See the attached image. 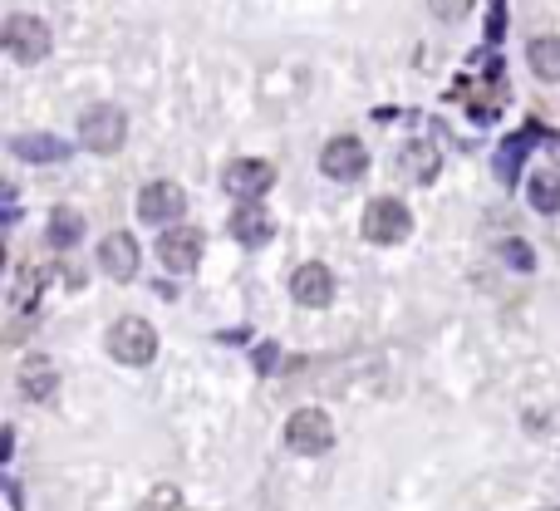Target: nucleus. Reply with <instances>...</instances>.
I'll use <instances>...</instances> for the list:
<instances>
[{
  "label": "nucleus",
  "instance_id": "obj_21",
  "mask_svg": "<svg viewBox=\"0 0 560 511\" xmlns=\"http://www.w3.org/2000/svg\"><path fill=\"white\" fill-rule=\"evenodd\" d=\"M502 256H506V266H516L521 276H526V271H536V256H531V246H526V241H516V236H511V241H502Z\"/></svg>",
  "mask_w": 560,
  "mask_h": 511
},
{
  "label": "nucleus",
  "instance_id": "obj_2",
  "mask_svg": "<svg viewBox=\"0 0 560 511\" xmlns=\"http://www.w3.org/2000/svg\"><path fill=\"white\" fill-rule=\"evenodd\" d=\"M285 448L300 457H320L335 448V423L325 408H295L285 418Z\"/></svg>",
  "mask_w": 560,
  "mask_h": 511
},
{
  "label": "nucleus",
  "instance_id": "obj_18",
  "mask_svg": "<svg viewBox=\"0 0 560 511\" xmlns=\"http://www.w3.org/2000/svg\"><path fill=\"white\" fill-rule=\"evenodd\" d=\"M403 163H408V172H413L418 182H433V177H438V148H428V143H408Z\"/></svg>",
  "mask_w": 560,
  "mask_h": 511
},
{
  "label": "nucleus",
  "instance_id": "obj_4",
  "mask_svg": "<svg viewBox=\"0 0 560 511\" xmlns=\"http://www.w3.org/2000/svg\"><path fill=\"white\" fill-rule=\"evenodd\" d=\"M123 138H128V118L123 109H113V104H89L84 114H79V143L89 148V153H118L123 148Z\"/></svg>",
  "mask_w": 560,
  "mask_h": 511
},
{
  "label": "nucleus",
  "instance_id": "obj_25",
  "mask_svg": "<svg viewBox=\"0 0 560 511\" xmlns=\"http://www.w3.org/2000/svg\"><path fill=\"white\" fill-rule=\"evenodd\" d=\"M541 511H560V507H541Z\"/></svg>",
  "mask_w": 560,
  "mask_h": 511
},
{
  "label": "nucleus",
  "instance_id": "obj_24",
  "mask_svg": "<svg viewBox=\"0 0 560 511\" xmlns=\"http://www.w3.org/2000/svg\"><path fill=\"white\" fill-rule=\"evenodd\" d=\"M271 364H276V354H271V344H261V354H256V369H261V374H266V369H271Z\"/></svg>",
  "mask_w": 560,
  "mask_h": 511
},
{
  "label": "nucleus",
  "instance_id": "obj_6",
  "mask_svg": "<svg viewBox=\"0 0 560 511\" xmlns=\"http://www.w3.org/2000/svg\"><path fill=\"white\" fill-rule=\"evenodd\" d=\"M182 212H187V192L177 182H168V177H158V182H148L138 192V217L148 227H177Z\"/></svg>",
  "mask_w": 560,
  "mask_h": 511
},
{
  "label": "nucleus",
  "instance_id": "obj_17",
  "mask_svg": "<svg viewBox=\"0 0 560 511\" xmlns=\"http://www.w3.org/2000/svg\"><path fill=\"white\" fill-rule=\"evenodd\" d=\"M531 207L536 212H560V177H551V172H536L531 177Z\"/></svg>",
  "mask_w": 560,
  "mask_h": 511
},
{
  "label": "nucleus",
  "instance_id": "obj_15",
  "mask_svg": "<svg viewBox=\"0 0 560 511\" xmlns=\"http://www.w3.org/2000/svg\"><path fill=\"white\" fill-rule=\"evenodd\" d=\"M10 153H15L20 163H59L69 148H64L59 138H50V133H20V138L10 143Z\"/></svg>",
  "mask_w": 560,
  "mask_h": 511
},
{
  "label": "nucleus",
  "instance_id": "obj_20",
  "mask_svg": "<svg viewBox=\"0 0 560 511\" xmlns=\"http://www.w3.org/2000/svg\"><path fill=\"white\" fill-rule=\"evenodd\" d=\"M138 511H187V502H182V492H177V487H153V492L143 497V507Z\"/></svg>",
  "mask_w": 560,
  "mask_h": 511
},
{
  "label": "nucleus",
  "instance_id": "obj_10",
  "mask_svg": "<svg viewBox=\"0 0 560 511\" xmlns=\"http://www.w3.org/2000/svg\"><path fill=\"white\" fill-rule=\"evenodd\" d=\"M290 295H295L305 310H325V305L335 300V276H330V266H320V261L300 266V271L290 276Z\"/></svg>",
  "mask_w": 560,
  "mask_h": 511
},
{
  "label": "nucleus",
  "instance_id": "obj_3",
  "mask_svg": "<svg viewBox=\"0 0 560 511\" xmlns=\"http://www.w3.org/2000/svg\"><path fill=\"white\" fill-rule=\"evenodd\" d=\"M0 45H5V55L20 59V64H40V59L50 55L55 35H50V25L40 15H10L5 30H0Z\"/></svg>",
  "mask_w": 560,
  "mask_h": 511
},
{
  "label": "nucleus",
  "instance_id": "obj_12",
  "mask_svg": "<svg viewBox=\"0 0 560 511\" xmlns=\"http://www.w3.org/2000/svg\"><path fill=\"white\" fill-rule=\"evenodd\" d=\"M99 266L109 271L113 281H133V276H138V241H133L128 231L104 236V246H99Z\"/></svg>",
  "mask_w": 560,
  "mask_h": 511
},
{
  "label": "nucleus",
  "instance_id": "obj_22",
  "mask_svg": "<svg viewBox=\"0 0 560 511\" xmlns=\"http://www.w3.org/2000/svg\"><path fill=\"white\" fill-rule=\"evenodd\" d=\"M428 10L438 15V20H448V25H457L467 10H472V0H428Z\"/></svg>",
  "mask_w": 560,
  "mask_h": 511
},
{
  "label": "nucleus",
  "instance_id": "obj_1",
  "mask_svg": "<svg viewBox=\"0 0 560 511\" xmlns=\"http://www.w3.org/2000/svg\"><path fill=\"white\" fill-rule=\"evenodd\" d=\"M104 344H109V354L118 359V364H133V369H143V364L158 359V330H153L143 315H123V320H113Z\"/></svg>",
  "mask_w": 560,
  "mask_h": 511
},
{
  "label": "nucleus",
  "instance_id": "obj_5",
  "mask_svg": "<svg viewBox=\"0 0 560 511\" xmlns=\"http://www.w3.org/2000/svg\"><path fill=\"white\" fill-rule=\"evenodd\" d=\"M408 231H413V212H408L398 197L369 202V212H364V236H369L374 246H398V241H408Z\"/></svg>",
  "mask_w": 560,
  "mask_h": 511
},
{
  "label": "nucleus",
  "instance_id": "obj_8",
  "mask_svg": "<svg viewBox=\"0 0 560 511\" xmlns=\"http://www.w3.org/2000/svg\"><path fill=\"white\" fill-rule=\"evenodd\" d=\"M320 172L325 177H335V182H359L364 172H369V153H364V143L354 138V133H339L325 143V153H320Z\"/></svg>",
  "mask_w": 560,
  "mask_h": 511
},
{
  "label": "nucleus",
  "instance_id": "obj_11",
  "mask_svg": "<svg viewBox=\"0 0 560 511\" xmlns=\"http://www.w3.org/2000/svg\"><path fill=\"white\" fill-rule=\"evenodd\" d=\"M226 231H231L241 246H266V241H271V231H276V222H271V212H266L261 202H236Z\"/></svg>",
  "mask_w": 560,
  "mask_h": 511
},
{
  "label": "nucleus",
  "instance_id": "obj_13",
  "mask_svg": "<svg viewBox=\"0 0 560 511\" xmlns=\"http://www.w3.org/2000/svg\"><path fill=\"white\" fill-rule=\"evenodd\" d=\"M59 389V369L55 359H45V354H30L25 364H20V394L30 398V403H50Z\"/></svg>",
  "mask_w": 560,
  "mask_h": 511
},
{
  "label": "nucleus",
  "instance_id": "obj_16",
  "mask_svg": "<svg viewBox=\"0 0 560 511\" xmlns=\"http://www.w3.org/2000/svg\"><path fill=\"white\" fill-rule=\"evenodd\" d=\"M45 236H50V246H55V251H69V246H79V241H84V217H79L74 207H55Z\"/></svg>",
  "mask_w": 560,
  "mask_h": 511
},
{
  "label": "nucleus",
  "instance_id": "obj_23",
  "mask_svg": "<svg viewBox=\"0 0 560 511\" xmlns=\"http://www.w3.org/2000/svg\"><path fill=\"white\" fill-rule=\"evenodd\" d=\"M521 148H526V138H506L502 143V158H497V172L502 177H511V172L521 168Z\"/></svg>",
  "mask_w": 560,
  "mask_h": 511
},
{
  "label": "nucleus",
  "instance_id": "obj_19",
  "mask_svg": "<svg viewBox=\"0 0 560 511\" xmlns=\"http://www.w3.org/2000/svg\"><path fill=\"white\" fill-rule=\"evenodd\" d=\"M35 300H40V276H35V271H25V276L15 281V290H10V310H15V315H30V310H35Z\"/></svg>",
  "mask_w": 560,
  "mask_h": 511
},
{
  "label": "nucleus",
  "instance_id": "obj_9",
  "mask_svg": "<svg viewBox=\"0 0 560 511\" xmlns=\"http://www.w3.org/2000/svg\"><path fill=\"white\" fill-rule=\"evenodd\" d=\"M158 261L168 266L172 276H192L202 261V231L197 227H172L158 236Z\"/></svg>",
  "mask_w": 560,
  "mask_h": 511
},
{
  "label": "nucleus",
  "instance_id": "obj_14",
  "mask_svg": "<svg viewBox=\"0 0 560 511\" xmlns=\"http://www.w3.org/2000/svg\"><path fill=\"white\" fill-rule=\"evenodd\" d=\"M526 64L541 84H560V35H536L526 45Z\"/></svg>",
  "mask_w": 560,
  "mask_h": 511
},
{
  "label": "nucleus",
  "instance_id": "obj_7",
  "mask_svg": "<svg viewBox=\"0 0 560 511\" xmlns=\"http://www.w3.org/2000/svg\"><path fill=\"white\" fill-rule=\"evenodd\" d=\"M222 182L236 202H261V197L276 187V163H266V158H236V163L222 172Z\"/></svg>",
  "mask_w": 560,
  "mask_h": 511
}]
</instances>
